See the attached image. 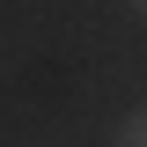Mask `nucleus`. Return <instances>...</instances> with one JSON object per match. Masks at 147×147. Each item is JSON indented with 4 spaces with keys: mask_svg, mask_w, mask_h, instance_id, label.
Returning <instances> with one entry per match:
<instances>
[{
    "mask_svg": "<svg viewBox=\"0 0 147 147\" xmlns=\"http://www.w3.org/2000/svg\"><path fill=\"white\" fill-rule=\"evenodd\" d=\"M132 15H140V22H147V0H132Z\"/></svg>",
    "mask_w": 147,
    "mask_h": 147,
    "instance_id": "2",
    "label": "nucleus"
},
{
    "mask_svg": "<svg viewBox=\"0 0 147 147\" xmlns=\"http://www.w3.org/2000/svg\"><path fill=\"white\" fill-rule=\"evenodd\" d=\"M118 147H147V110H132L125 125H118Z\"/></svg>",
    "mask_w": 147,
    "mask_h": 147,
    "instance_id": "1",
    "label": "nucleus"
}]
</instances>
